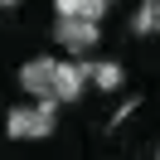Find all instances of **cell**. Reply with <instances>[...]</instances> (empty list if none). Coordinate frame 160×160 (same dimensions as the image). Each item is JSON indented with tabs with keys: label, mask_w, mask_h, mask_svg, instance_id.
Returning a JSON list of instances; mask_svg holds the SVG:
<instances>
[{
	"label": "cell",
	"mask_w": 160,
	"mask_h": 160,
	"mask_svg": "<svg viewBox=\"0 0 160 160\" xmlns=\"http://www.w3.org/2000/svg\"><path fill=\"white\" fill-rule=\"evenodd\" d=\"M131 29H136L141 39H155V34H160V0H141V10H136V20H131Z\"/></svg>",
	"instance_id": "6"
},
{
	"label": "cell",
	"mask_w": 160,
	"mask_h": 160,
	"mask_svg": "<svg viewBox=\"0 0 160 160\" xmlns=\"http://www.w3.org/2000/svg\"><path fill=\"white\" fill-rule=\"evenodd\" d=\"M155 160H160V150H155Z\"/></svg>",
	"instance_id": "8"
},
{
	"label": "cell",
	"mask_w": 160,
	"mask_h": 160,
	"mask_svg": "<svg viewBox=\"0 0 160 160\" xmlns=\"http://www.w3.org/2000/svg\"><path fill=\"white\" fill-rule=\"evenodd\" d=\"M97 24H102V20H58V24H53V39H58L68 53H92L97 39H102Z\"/></svg>",
	"instance_id": "3"
},
{
	"label": "cell",
	"mask_w": 160,
	"mask_h": 160,
	"mask_svg": "<svg viewBox=\"0 0 160 160\" xmlns=\"http://www.w3.org/2000/svg\"><path fill=\"white\" fill-rule=\"evenodd\" d=\"M107 5H112V0H107Z\"/></svg>",
	"instance_id": "9"
},
{
	"label": "cell",
	"mask_w": 160,
	"mask_h": 160,
	"mask_svg": "<svg viewBox=\"0 0 160 160\" xmlns=\"http://www.w3.org/2000/svg\"><path fill=\"white\" fill-rule=\"evenodd\" d=\"M53 126H58V102H44V97L24 102V107H15L10 117H5V131H10L15 141H44Z\"/></svg>",
	"instance_id": "2"
},
{
	"label": "cell",
	"mask_w": 160,
	"mask_h": 160,
	"mask_svg": "<svg viewBox=\"0 0 160 160\" xmlns=\"http://www.w3.org/2000/svg\"><path fill=\"white\" fill-rule=\"evenodd\" d=\"M82 68H88V82H92V88H102V92H117V88H121V63H112V58H88Z\"/></svg>",
	"instance_id": "4"
},
{
	"label": "cell",
	"mask_w": 160,
	"mask_h": 160,
	"mask_svg": "<svg viewBox=\"0 0 160 160\" xmlns=\"http://www.w3.org/2000/svg\"><path fill=\"white\" fill-rule=\"evenodd\" d=\"M58 20H102L107 15V0H53Z\"/></svg>",
	"instance_id": "5"
},
{
	"label": "cell",
	"mask_w": 160,
	"mask_h": 160,
	"mask_svg": "<svg viewBox=\"0 0 160 160\" xmlns=\"http://www.w3.org/2000/svg\"><path fill=\"white\" fill-rule=\"evenodd\" d=\"M15 5H20V0H0V10H15Z\"/></svg>",
	"instance_id": "7"
},
{
	"label": "cell",
	"mask_w": 160,
	"mask_h": 160,
	"mask_svg": "<svg viewBox=\"0 0 160 160\" xmlns=\"http://www.w3.org/2000/svg\"><path fill=\"white\" fill-rule=\"evenodd\" d=\"M20 88L44 102H78L88 88V68L68 58H29L20 68Z\"/></svg>",
	"instance_id": "1"
}]
</instances>
